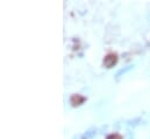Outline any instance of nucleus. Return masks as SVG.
<instances>
[{
    "instance_id": "nucleus-1",
    "label": "nucleus",
    "mask_w": 150,
    "mask_h": 139,
    "mask_svg": "<svg viewBox=\"0 0 150 139\" xmlns=\"http://www.w3.org/2000/svg\"><path fill=\"white\" fill-rule=\"evenodd\" d=\"M117 60H119L117 54H115V53H108V54L104 57V60H103V66H104L105 68H107V69L113 68V67L117 63Z\"/></svg>"
},
{
    "instance_id": "nucleus-2",
    "label": "nucleus",
    "mask_w": 150,
    "mask_h": 139,
    "mask_svg": "<svg viewBox=\"0 0 150 139\" xmlns=\"http://www.w3.org/2000/svg\"><path fill=\"white\" fill-rule=\"evenodd\" d=\"M85 101H86V97L83 96V95H79V94H74V95L70 97V104L72 105L74 107L81 105Z\"/></svg>"
},
{
    "instance_id": "nucleus-3",
    "label": "nucleus",
    "mask_w": 150,
    "mask_h": 139,
    "mask_svg": "<svg viewBox=\"0 0 150 139\" xmlns=\"http://www.w3.org/2000/svg\"><path fill=\"white\" fill-rule=\"evenodd\" d=\"M106 139H123V137L120 133H111L110 136H107Z\"/></svg>"
}]
</instances>
